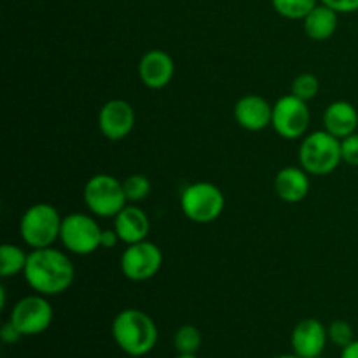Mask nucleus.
I'll use <instances>...</instances> for the list:
<instances>
[{"instance_id": "nucleus-27", "label": "nucleus", "mask_w": 358, "mask_h": 358, "mask_svg": "<svg viewBox=\"0 0 358 358\" xmlns=\"http://www.w3.org/2000/svg\"><path fill=\"white\" fill-rule=\"evenodd\" d=\"M21 338H23V334H21L20 329H17L10 320H7L6 324L0 327V339H2L6 345H14V343L20 341Z\"/></svg>"}, {"instance_id": "nucleus-8", "label": "nucleus", "mask_w": 358, "mask_h": 358, "mask_svg": "<svg viewBox=\"0 0 358 358\" xmlns=\"http://www.w3.org/2000/svg\"><path fill=\"white\" fill-rule=\"evenodd\" d=\"M311 114L308 108V101L301 100L296 94L282 96L273 105L271 126L280 136L287 140H296L306 136L310 128Z\"/></svg>"}, {"instance_id": "nucleus-28", "label": "nucleus", "mask_w": 358, "mask_h": 358, "mask_svg": "<svg viewBox=\"0 0 358 358\" xmlns=\"http://www.w3.org/2000/svg\"><path fill=\"white\" fill-rule=\"evenodd\" d=\"M119 234L115 233V229H103L101 231V248H112L119 243Z\"/></svg>"}, {"instance_id": "nucleus-6", "label": "nucleus", "mask_w": 358, "mask_h": 358, "mask_svg": "<svg viewBox=\"0 0 358 358\" xmlns=\"http://www.w3.org/2000/svg\"><path fill=\"white\" fill-rule=\"evenodd\" d=\"M83 198L96 217H115L128 203L122 182L108 173L93 175L84 185Z\"/></svg>"}, {"instance_id": "nucleus-21", "label": "nucleus", "mask_w": 358, "mask_h": 358, "mask_svg": "<svg viewBox=\"0 0 358 358\" xmlns=\"http://www.w3.org/2000/svg\"><path fill=\"white\" fill-rule=\"evenodd\" d=\"M271 3L273 9L287 20H304L318 6V0H271Z\"/></svg>"}, {"instance_id": "nucleus-16", "label": "nucleus", "mask_w": 358, "mask_h": 358, "mask_svg": "<svg viewBox=\"0 0 358 358\" xmlns=\"http://www.w3.org/2000/svg\"><path fill=\"white\" fill-rule=\"evenodd\" d=\"M303 166H285L276 173L275 191L285 203H299L310 192V177Z\"/></svg>"}, {"instance_id": "nucleus-7", "label": "nucleus", "mask_w": 358, "mask_h": 358, "mask_svg": "<svg viewBox=\"0 0 358 358\" xmlns=\"http://www.w3.org/2000/svg\"><path fill=\"white\" fill-rule=\"evenodd\" d=\"M101 227L93 217L86 213H70L63 217L59 241L63 247L76 255H90L101 248Z\"/></svg>"}, {"instance_id": "nucleus-22", "label": "nucleus", "mask_w": 358, "mask_h": 358, "mask_svg": "<svg viewBox=\"0 0 358 358\" xmlns=\"http://www.w3.org/2000/svg\"><path fill=\"white\" fill-rule=\"evenodd\" d=\"M122 187H124L126 199L129 203H138L143 201L147 196L150 194V180L142 173H133L129 177H126V180H122Z\"/></svg>"}, {"instance_id": "nucleus-1", "label": "nucleus", "mask_w": 358, "mask_h": 358, "mask_svg": "<svg viewBox=\"0 0 358 358\" xmlns=\"http://www.w3.org/2000/svg\"><path fill=\"white\" fill-rule=\"evenodd\" d=\"M31 290L42 296H58L70 289L76 278V268L66 254L48 247L35 248L28 254L23 271Z\"/></svg>"}, {"instance_id": "nucleus-20", "label": "nucleus", "mask_w": 358, "mask_h": 358, "mask_svg": "<svg viewBox=\"0 0 358 358\" xmlns=\"http://www.w3.org/2000/svg\"><path fill=\"white\" fill-rule=\"evenodd\" d=\"M201 332L198 327L185 324L177 329L173 336V346L180 355H196L201 348Z\"/></svg>"}, {"instance_id": "nucleus-5", "label": "nucleus", "mask_w": 358, "mask_h": 358, "mask_svg": "<svg viewBox=\"0 0 358 358\" xmlns=\"http://www.w3.org/2000/svg\"><path fill=\"white\" fill-rule=\"evenodd\" d=\"M224 192L210 182H194L180 194V208L189 220L196 224L215 222L224 212Z\"/></svg>"}, {"instance_id": "nucleus-24", "label": "nucleus", "mask_w": 358, "mask_h": 358, "mask_svg": "<svg viewBox=\"0 0 358 358\" xmlns=\"http://www.w3.org/2000/svg\"><path fill=\"white\" fill-rule=\"evenodd\" d=\"M329 332V341L332 345L339 346V348H345L350 343L355 341V332H353V327L346 320H334L331 322V325L327 327Z\"/></svg>"}, {"instance_id": "nucleus-25", "label": "nucleus", "mask_w": 358, "mask_h": 358, "mask_svg": "<svg viewBox=\"0 0 358 358\" xmlns=\"http://www.w3.org/2000/svg\"><path fill=\"white\" fill-rule=\"evenodd\" d=\"M341 154L343 161L352 166H358V133L346 136L341 140Z\"/></svg>"}, {"instance_id": "nucleus-13", "label": "nucleus", "mask_w": 358, "mask_h": 358, "mask_svg": "<svg viewBox=\"0 0 358 358\" xmlns=\"http://www.w3.org/2000/svg\"><path fill=\"white\" fill-rule=\"evenodd\" d=\"M138 76L150 90H163L175 76L173 58L163 49H150L140 58Z\"/></svg>"}, {"instance_id": "nucleus-2", "label": "nucleus", "mask_w": 358, "mask_h": 358, "mask_svg": "<svg viewBox=\"0 0 358 358\" xmlns=\"http://www.w3.org/2000/svg\"><path fill=\"white\" fill-rule=\"evenodd\" d=\"M112 338L121 352L129 357H145L157 345V325L145 311L128 308L112 320Z\"/></svg>"}, {"instance_id": "nucleus-12", "label": "nucleus", "mask_w": 358, "mask_h": 358, "mask_svg": "<svg viewBox=\"0 0 358 358\" xmlns=\"http://www.w3.org/2000/svg\"><path fill=\"white\" fill-rule=\"evenodd\" d=\"M329 343L327 327L317 318H304L294 327L290 345L296 355L303 358H317L322 355Z\"/></svg>"}, {"instance_id": "nucleus-26", "label": "nucleus", "mask_w": 358, "mask_h": 358, "mask_svg": "<svg viewBox=\"0 0 358 358\" xmlns=\"http://www.w3.org/2000/svg\"><path fill=\"white\" fill-rule=\"evenodd\" d=\"M320 2L334 9L338 14L357 13L358 10V0H320Z\"/></svg>"}, {"instance_id": "nucleus-4", "label": "nucleus", "mask_w": 358, "mask_h": 358, "mask_svg": "<svg viewBox=\"0 0 358 358\" xmlns=\"http://www.w3.org/2000/svg\"><path fill=\"white\" fill-rule=\"evenodd\" d=\"M343 161L341 140L329 131L306 135L299 147V164L310 175H329Z\"/></svg>"}, {"instance_id": "nucleus-23", "label": "nucleus", "mask_w": 358, "mask_h": 358, "mask_svg": "<svg viewBox=\"0 0 358 358\" xmlns=\"http://www.w3.org/2000/svg\"><path fill=\"white\" fill-rule=\"evenodd\" d=\"M320 91V80L315 73L304 72L301 76H297L292 83V94H296L297 98L304 101L313 100L315 96Z\"/></svg>"}, {"instance_id": "nucleus-30", "label": "nucleus", "mask_w": 358, "mask_h": 358, "mask_svg": "<svg viewBox=\"0 0 358 358\" xmlns=\"http://www.w3.org/2000/svg\"><path fill=\"white\" fill-rule=\"evenodd\" d=\"M6 304H7L6 287H0V308H6Z\"/></svg>"}, {"instance_id": "nucleus-32", "label": "nucleus", "mask_w": 358, "mask_h": 358, "mask_svg": "<svg viewBox=\"0 0 358 358\" xmlns=\"http://www.w3.org/2000/svg\"><path fill=\"white\" fill-rule=\"evenodd\" d=\"M175 358H199V357L198 355H180V353H178Z\"/></svg>"}, {"instance_id": "nucleus-19", "label": "nucleus", "mask_w": 358, "mask_h": 358, "mask_svg": "<svg viewBox=\"0 0 358 358\" xmlns=\"http://www.w3.org/2000/svg\"><path fill=\"white\" fill-rule=\"evenodd\" d=\"M28 254L21 247L13 243H3L0 247V275L10 278L24 271Z\"/></svg>"}, {"instance_id": "nucleus-10", "label": "nucleus", "mask_w": 358, "mask_h": 358, "mask_svg": "<svg viewBox=\"0 0 358 358\" xmlns=\"http://www.w3.org/2000/svg\"><path fill=\"white\" fill-rule=\"evenodd\" d=\"M163 252L152 241H138L126 247L121 255V271L131 282H147L159 273Z\"/></svg>"}, {"instance_id": "nucleus-11", "label": "nucleus", "mask_w": 358, "mask_h": 358, "mask_svg": "<svg viewBox=\"0 0 358 358\" xmlns=\"http://www.w3.org/2000/svg\"><path fill=\"white\" fill-rule=\"evenodd\" d=\"M135 110L126 100H108L98 114V128L112 142L126 138L135 126Z\"/></svg>"}, {"instance_id": "nucleus-9", "label": "nucleus", "mask_w": 358, "mask_h": 358, "mask_svg": "<svg viewBox=\"0 0 358 358\" xmlns=\"http://www.w3.org/2000/svg\"><path fill=\"white\" fill-rule=\"evenodd\" d=\"M55 318L51 303L45 296L35 292L34 296L21 297L13 306L9 320L20 329L23 336H38L48 331Z\"/></svg>"}, {"instance_id": "nucleus-14", "label": "nucleus", "mask_w": 358, "mask_h": 358, "mask_svg": "<svg viewBox=\"0 0 358 358\" xmlns=\"http://www.w3.org/2000/svg\"><path fill=\"white\" fill-rule=\"evenodd\" d=\"M234 119L247 131H262L271 126L273 105L261 94H245L234 105Z\"/></svg>"}, {"instance_id": "nucleus-15", "label": "nucleus", "mask_w": 358, "mask_h": 358, "mask_svg": "<svg viewBox=\"0 0 358 358\" xmlns=\"http://www.w3.org/2000/svg\"><path fill=\"white\" fill-rule=\"evenodd\" d=\"M114 229L119 234L121 243L133 245L147 240L150 231V220L140 206L126 205L114 217Z\"/></svg>"}, {"instance_id": "nucleus-31", "label": "nucleus", "mask_w": 358, "mask_h": 358, "mask_svg": "<svg viewBox=\"0 0 358 358\" xmlns=\"http://www.w3.org/2000/svg\"><path fill=\"white\" fill-rule=\"evenodd\" d=\"M273 358H303L299 355H296V353H292V355H278V357H273Z\"/></svg>"}, {"instance_id": "nucleus-29", "label": "nucleus", "mask_w": 358, "mask_h": 358, "mask_svg": "<svg viewBox=\"0 0 358 358\" xmlns=\"http://www.w3.org/2000/svg\"><path fill=\"white\" fill-rule=\"evenodd\" d=\"M339 358H358V339L350 343L348 346L341 350V357Z\"/></svg>"}, {"instance_id": "nucleus-17", "label": "nucleus", "mask_w": 358, "mask_h": 358, "mask_svg": "<svg viewBox=\"0 0 358 358\" xmlns=\"http://www.w3.org/2000/svg\"><path fill=\"white\" fill-rule=\"evenodd\" d=\"M325 131L338 136L339 140L353 135L358 128V110L350 101H332L324 112Z\"/></svg>"}, {"instance_id": "nucleus-3", "label": "nucleus", "mask_w": 358, "mask_h": 358, "mask_svg": "<svg viewBox=\"0 0 358 358\" xmlns=\"http://www.w3.org/2000/svg\"><path fill=\"white\" fill-rule=\"evenodd\" d=\"M62 220L63 217L56 206L49 203H35L21 215L20 234L31 250L52 247V243L59 240Z\"/></svg>"}, {"instance_id": "nucleus-18", "label": "nucleus", "mask_w": 358, "mask_h": 358, "mask_svg": "<svg viewBox=\"0 0 358 358\" xmlns=\"http://www.w3.org/2000/svg\"><path fill=\"white\" fill-rule=\"evenodd\" d=\"M304 31L313 41H327L338 30V13L325 3H318L303 20Z\"/></svg>"}]
</instances>
